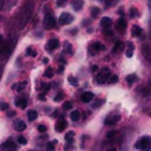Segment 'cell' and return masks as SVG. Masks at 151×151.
Masks as SVG:
<instances>
[{
	"label": "cell",
	"instance_id": "cell-28",
	"mask_svg": "<svg viewBox=\"0 0 151 151\" xmlns=\"http://www.w3.org/2000/svg\"><path fill=\"white\" fill-rule=\"evenodd\" d=\"M18 142H19V144H22V145H25L27 143V140H26V138L24 136H19L18 137Z\"/></svg>",
	"mask_w": 151,
	"mask_h": 151
},
{
	"label": "cell",
	"instance_id": "cell-31",
	"mask_svg": "<svg viewBox=\"0 0 151 151\" xmlns=\"http://www.w3.org/2000/svg\"><path fill=\"white\" fill-rule=\"evenodd\" d=\"M46 130H47V127H46L45 125H38V131H39V132L44 133V132H46Z\"/></svg>",
	"mask_w": 151,
	"mask_h": 151
},
{
	"label": "cell",
	"instance_id": "cell-23",
	"mask_svg": "<svg viewBox=\"0 0 151 151\" xmlns=\"http://www.w3.org/2000/svg\"><path fill=\"white\" fill-rule=\"evenodd\" d=\"M101 46H103V45H101L100 42H98V41H97V42H94V44H92V48L94 50V52H96V51L101 50Z\"/></svg>",
	"mask_w": 151,
	"mask_h": 151
},
{
	"label": "cell",
	"instance_id": "cell-34",
	"mask_svg": "<svg viewBox=\"0 0 151 151\" xmlns=\"http://www.w3.org/2000/svg\"><path fill=\"white\" fill-rule=\"evenodd\" d=\"M104 33H105L106 35H109V37H112V35H113V31H111L110 28H106V29H104Z\"/></svg>",
	"mask_w": 151,
	"mask_h": 151
},
{
	"label": "cell",
	"instance_id": "cell-36",
	"mask_svg": "<svg viewBox=\"0 0 151 151\" xmlns=\"http://www.w3.org/2000/svg\"><path fill=\"white\" fill-rule=\"evenodd\" d=\"M132 54H133V50L129 48V50L126 51V57H127V58H131V57H132Z\"/></svg>",
	"mask_w": 151,
	"mask_h": 151
},
{
	"label": "cell",
	"instance_id": "cell-10",
	"mask_svg": "<svg viewBox=\"0 0 151 151\" xmlns=\"http://www.w3.org/2000/svg\"><path fill=\"white\" fill-rule=\"evenodd\" d=\"M13 126H14V129H15L17 131H24V130L26 129V124H25L21 119H17V120H14Z\"/></svg>",
	"mask_w": 151,
	"mask_h": 151
},
{
	"label": "cell",
	"instance_id": "cell-21",
	"mask_svg": "<svg viewBox=\"0 0 151 151\" xmlns=\"http://www.w3.org/2000/svg\"><path fill=\"white\" fill-rule=\"evenodd\" d=\"M126 80H127L129 84H132V83H134L137 80V76L136 74H130V76L126 77Z\"/></svg>",
	"mask_w": 151,
	"mask_h": 151
},
{
	"label": "cell",
	"instance_id": "cell-3",
	"mask_svg": "<svg viewBox=\"0 0 151 151\" xmlns=\"http://www.w3.org/2000/svg\"><path fill=\"white\" fill-rule=\"evenodd\" d=\"M42 24H44V27H45V28L51 29V28H54V26H55V24H57V20H55V18H54L53 15L48 14V15L45 17Z\"/></svg>",
	"mask_w": 151,
	"mask_h": 151
},
{
	"label": "cell",
	"instance_id": "cell-14",
	"mask_svg": "<svg viewBox=\"0 0 151 151\" xmlns=\"http://www.w3.org/2000/svg\"><path fill=\"white\" fill-rule=\"evenodd\" d=\"M131 33H132L133 37H139V35L142 34V28H140L139 26L134 25V26H132V31H131Z\"/></svg>",
	"mask_w": 151,
	"mask_h": 151
},
{
	"label": "cell",
	"instance_id": "cell-46",
	"mask_svg": "<svg viewBox=\"0 0 151 151\" xmlns=\"http://www.w3.org/2000/svg\"><path fill=\"white\" fill-rule=\"evenodd\" d=\"M42 61H44L45 64H47V63H48V59H47V58H44V60H42Z\"/></svg>",
	"mask_w": 151,
	"mask_h": 151
},
{
	"label": "cell",
	"instance_id": "cell-22",
	"mask_svg": "<svg viewBox=\"0 0 151 151\" xmlns=\"http://www.w3.org/2000/svg\"><path fill=\"white\" fill-rule=\"evenodd\" d=\"M99 13H100V9H99L98 7H92V8H91V14H92L93 17H97Z\"/></svg>",
	"mask_w": 151,
	"mask_h": 151
},
{
	"label": "cell",
	"instance_id": "cell-12",
	"mask_svg": "<svg viewBox=\"0 0 151 151\" xmlns=\"http://www.w3.org/2000/svg\"><path fill=\"white\" fill-rule=\"evenodd\" d=\"M120 120V116H113V117H109L105 119V124L106 125H113L116 123H118Z\"/></svg>",
	"mask_w": 151,
	"mask_h": 151
},
{
	"label": "cell",
	"instance_id": "cell-7",
	"mask_svg": "<svg viewBox=\"0 0 151 151\" xmlns=\"http://www.w3.org/2000/svg\"><path fill=\"white\" fill-rule=\"evenodd\" d=\"M66 125H67L66 120H65L64 118H60V119H59V122L55 124V131H57V132H63V131L65 130Z\"/></svg>",
	"mask_w": 151,
	"mask_h": 151
},
{
	"label": "cell",
	"instance_id": "cell-8",
	"mask_svg": "<svg viewBox=\"0 0 151 151\" xmlns=\"http://www.w3.org/2000/svg\"><path fill=\"white\" fill-rule=\"evenodd\" d=\"M112 19L111 18H109V17H104V18H101V20H100V25L104 27V29H106V28H110L111 26H112Z\"/></svg>",
	"mask_w": 151,
	"mask_h": 151
},
{
	"label": "cell",
	"instance_id": "cell-16",
	"mask_svg": "<svg viewBox=\"0 0 151 151\" xmlns=\"http://www.w3.org/2000/svg\"><path fill=\"white\" fill-rule=\"evenodd\" d=\"M70 117H71V119H72L73 122H77V120H79V119H80V112H79L78 110H74V111H72V112H71Z\"/></svg>",
	"mask_w": 151,
	"mask_h": 151
},
{
	"label": "cell",
	"instance_id": "cell-49",
	"mask_svg": "<svg viewBox=\"0 0 151 151\" xmlns=\"http://www.w3.org/2000/svg\"><path fill=\"white\" fill-rule=\"evenodd\" d=\"M150 90H151V80H150Z\"/></svg>",
	"mask_w": 151,
	"mask_h": 151
},
{
	"label": "cell",
	"instance_id": "cell-4",
	"mask_svg": "<svg viewBox=\"0 0 151 151\" xmlns=\"http://www.w3.org/2000/svg\"><path fill=\"white\" fill-rule=\"evenodd\" d=\"M73 21V17L70 14V13H61L60 17H59V24L60 25H68Z\"/></svg>",
	"mask_w": 151,
	"mask_h": 151
},
{
	"label": "cell",
	"instance_id": "cell-29",
	"mask_svg": "<svg viewBox=\"0 0 151 151\" xmlns=\"http://www.w3.org/2000/svg\"><path fill=\"white\" fill-rule=\"evenodd\" d=\"M109 81H110L111 84H114V83H117V81H118V77H117L116 74H113V76H111V77H110Z\"/></svg>",
	"mask_w": 151,
	"mask_h": 151
},
{
	"label": "cell",
	"instance_id": "cell-18",
	"mask_svg": "<svg viewBox=\"0 0 151 151\" xmlns=\"http://www.w3.org/2000/svg\"><path fill=\"white\" fill-rule=\"evenodd\" d=\"M122 47H123V42L122 41H117L116 45H114V47H113V50H112V52L113 53H117V52H119L122 50Z\"/></svg>",
	"mask_w": 151,
	"mask_h": 151
},
{
	"label": "cell",
	"instance_id": "cell-20",
	"mask_svg": "<svg viewBox=\"0 0 151 151\" xmlns=\"http://www.w3.org/2000/svg\"><path fill=\"white\" fill-rule=\"evenodd\" d=\"M81 6H83V0H77L76 2H73V7L76 11H79L81 8Z\"/></svg>",
	"mask_w": 151,
	"mask_h": 151
},
{
	"label": "cell",
	"instance_id": "cell-2",
	"mask_svg": "<svg viewBox=\"0 0 151 151\" xmlns=\"http://www.w3.org/2000/svg\"><path fill=\"white\" fill-rule=\"evenodd\" d=\"M111 76H112V74L110 73V70H109V68H104V70L100 71L99 74L97 76V81H98L99 84H104V83L107 81V79H109Z\"/></svg>",
	"mask_w": 151,
	"mask_h": 151
},
{
	"label": "cell",
	"instance_id": "cell-43",
	"mask_svg": "<svg viewBox=\"0 0 151 151\" xmlns=\"http://www.w3.org/2000/svg\"><path fill=\"white\" fill-rule=\"evenodd\" d=\"M59 61H60V63H63V64H65V63H66V60H65L64 58H59Z\"/></svg>",
	"mask_w": 151,
	"mask_h": 151
},
{
	"label": "cell",
	"instance_id": "cell-35",
	"mask_svg": "<svg viewBox=\"0 0 151 151\" xmlns=\"http://www.w3.org/2000/svg\"><path fill=\"white\" fill-rule=\"evenodd\" d=\"M63 97H64V96H63V93H59L58 96H55V97H54V101H60V100L63 99Z\"/></svg>",
	"mask_w": 151,
	"mask_h": 151
},
{
	"label": "cell",
	"instance_id": "cell-44",
	"mask_svg": "<svg viewBox=\"0 0 151 151\" xmlns=\"http://www.w3.org/2000/svg\"><path fill=\"white\" fill-rule=\"evenodd\" d=\"M39 99H40V100H45V96H44V94H40V96H39Z\"/></svg>",
	"mask_w": 151,
	"mask_h": 151
},
{
	"label": "cell",
	"instance_id": "cell-6",
	"mask_svg": "<svg viewBox=\"0 0 151 151\" xmlns=\"http://www.w3.org/2000/svg\"><path fill=\"white\" fill-rule=\"evenodd\" d=\"M126 21H125V19H123V18H120L118 21H117V25H116V27H117V29H118V32H120V33H124L125 32V28H126Z\"/></svg>",
	"mask_w": 151,
	"mask_h": 151
},
{
	"label": "cell",
	"instance_id": "cell-11",
	"mask_svg": "<svg viewBox=\"0 0 151 151\" xmlns=\"http://www.w3.org/2000/svg\"><path fill=\"white\" fill-rule=\"evenodd\" d=\"M93 93L92 92H90V91H86V92H84L83 94H81V97H80V99H81V101H84V103H88V101H91L92 99H93Z\"/></svg>",
	"mask_w": 151,
	"mask_h": 151
},
{
	"label": "cell",
	"instance_id": "cell-37",
	"mask_svg": "<svg viewBox=\"0 0 151 151\" xmlns=\"http://www.w3.org/2000/svg\"><path fill=\"white\" fill-rule=\"evenodd\" d=\"M114 134H116V131H109V132L106 133V137H107V138H111V137L114 136Z\"/></svg>",
	"mask_w": 151,
	"mask_h": 151
},
{
	"label": "cell",
	"instance_id": "cell-33",
	"mask_svg": "<svg viewBox=\"0 0 151 151\" xmlns=\"http://www.w3.org/2000/svg\"><path fill=\"white\" fill-rule=\"evenodd\" d=\"M46 149L48 151H54V146H53V143H47L46 144Z\"/></svg>",
	"mask_w": 151,
	"mask_h": 151
},
{
	"label": "cell",
	"instance_id": "cell-13",
	"mask_svg": "<svg viewBox=\"0 0 151 151\" xmlns=\"http://www.w3.org/2000/svg\"><path fill=\"white\" fill-rule=\"evenodd\" d=\"M15 106H18V107H20V109H26V106H27V100H26L25 98H18V99L15 100Z\"/></svg>",
	"mask_w": 151,
	"mask_h": 151
},
{
	"label": "cell",
	"instance_id": "cell-26",
	"mask_svg": "<svg viewBox=\"0 0 151 151\" xmlns=\"http://www.w3.org/2000/svg\"><path fill=\"white\" fill-rule=\"evenodd\" d=\"M38 88H39V90H44V91H48V90H50V84H45V83H42Z\"/></svg>",
	"mask_w": 151,
	"mask_h": 151
},
{
	"label": "cell",
	"instance_id": "cell-38",
	"mask_svg": "<svg viewBox=\"0 0 151 151\" xmlns=\"http://www.w3.org/2000/svg\"><path fill=\"white\" fill-rule=\"evenodd\" d=\"M7 109H8V104L2 103V104H1V110H2V111H6Z\"/></svg>",
	"mask_w": 151,
	"mask_h": 151
},
{
	"label": "cell",
	"instance_id": "cell-39",
	"mask_svg": "<svg viewBox=\"0 0 151 151\" xmlns=\"http://www.w3.org/2000/svg\"><path fill=\"white\" fill-rule=\"evenodd\" d=\"M105 2H106L107 5H114V4L117 2V0H105Z\"/></svg>",
	"mask_w": 151,
	"mask_h": 151
},
{
	"label": "cell",
	"instance_id": "cell-48",
	"mask_svg": "<svg viewBox=\"0 0 151 151\" xmlns=\"http://www.w3.org/2000/svg\"><path fill=\"white\" fill-rule=\"evenodd\" d=\"M107 151H116V149H114V147H111V149H109Z\"/></svg>",
	"mask_w": 151,
	"mask_h": 151
},
{
	"label": "cell",
	"instance_id": "cell-17",
	"mask_svg": "<svg viewBox=\"0 0 151 151\" xmlns=\"http://www.w3.org/2000/svg\"><path fill=\"white\" fill-rule=\"evenodd\" d=\"M73 136H74V132H73V131H68V132L66 133V136H65V140H66L67 143L72 144V143H73Z\"/></svg>",
	"mask_w": 151,
	"mask_h": 151
},
{
	"label": "cell",
	"instance_id": "cell-40",
	"mask_svg": "<svg viewBox=\"0 0 151 151\" xmlns=\"http://www.w3.org/2000/svg\"><path fill=\"white\" fill-rule=\"evenodd\" d=\"M137 15V11L136 8H131V17H136Z\"/></svg>",
	"mask_w": 151,
	"mask_h": 151
},
{
	"label": "cell",
	"instance_id": "cell-5",
	"mask_svg": "<svg viewBox=\"0 0 151 151\" xmlns=\"http://www.w3.org/2000/svg\"><path fill=\"white\" fill-rule=\"evenodd\" d=\"M15 150H17V145L11 140H7L1 145V151H15Z\"/></svg>",
	"mask_w": 151,
	"mask_h": 151
},
{
	"label": "cell",
	"instance_id": "cell-25",
	"mask_svg": "<svg viewBox=\"0 0 151 151\" xmlns=\"http://www.w3.org/2000/svg\"><path fill=\"white\" fill-rule=\"evenodd\" d=\"M63 109L64 110H71L72 109V103L71 101H65L63 104Z\"/></svg>",
	"mask_w": 151,
	"mask_h": 151
},
{
	"label": "cell",
	"instance_id": "cell-27",
	"mask_svg": "<svg viewBox=\"0 0 151 151\" xmlns=\"http://www.w3.org/2000/svg\"><path fill=\"white\" fill-rule=\"evenodd\" d=\"M26 53H27L28 55H32V57H35V55H37V53H35V52L32 50V47H31V46H29V47H27V50H26Z\"/></svg>",
	"mask_w": 151,
	"mask_h": 151
},
{
	"label": "cell",
	"instance_id": "cell-45",
	"mask_svg": "<svg viewBox=\"0 0 151 151\" xmlns=\"http://www.w3.org/2000/svg\"><path fill=\"white\" fill-rule=\"evenodd\" d=\"M8 116H12L13 117V116H15V112L14 111H11V112H8Z\"/></svg>",
	"mask_w": 151,
	"mask_h": 151
},
{
	"label": "cell",
	"instance_id": "cell-41",
	"mask_svg": "<svg viewBox=\"0 0 151 151\" xmlns=\"http://www.w3.org/2000/svg\"><path fill=\"white\" fill-rule=\"evenodd\" d=\"M91 71H92V72L98 71V66H97V65H92V66H91Z\"/></svg>",
	"mask_w": 151,
	"mask_h": 151
},
{
	"label": "cell",
	"instance_id": "cell-30",
	"mask_svg": "<svg viewBox=\"0 0 151 151\" xmlns=\"http://www.w3.org/2000/svg\"><path fill=\"white\" fill-rule=\"evenodd\" d=\"M68 81L72 84V85H77V83H78V79L77 78H74V77H68Z\"/></svg>",
	"mask_w": 151,
	"mask_h": 151
},
{
	"label": "cell",
	"instance_id": "cell-1",
	"mask_svg": "<svg viewBox=\"0 0 151 151\" xmlns=\"http://www.w3.org/2000/svg\"><path fill=\"white\" fill-rule=\"evenodd\" d=\"M136 147L138 150L143 151H151V138L150 137H143L136 143Z\"/></svg>",
	"mask_w": 151,
	"mask_h": 151
},
{
	"label": "cell",
	"instance_id": "cell-19",
	"mask_svg": "<svg viewBox=\"0 0 151 151\" xmlns=\"http://www.w3.org/2000/svg\"><path fill=\"white\" fill-rule=\"evenodd\" d=\"M53 76H54V72H53L52 67H47V70H46L45 73H44V77H46V78H52Z\"/></svg>",
	"mask_w": 151,
	"mask_h": 151
},
{
	"label": "cell",
	"instance_id": "cell-9",
	"mask_svg": "<svg viewBox=\"0 0 151 151\" xmlns=\"http://www.w3.org/2000/svg\"><path fill=\"white\" fill-rule=\"evenodd\" d=\"M57 47H59V40H58V39H55V38L50 39V40H48V42H47L46 48H48L50 51H52V50H54V48H57Z\"/></svg>",
	"mask_w": 151,
	"mask_h": 151
},
{
	"label": "cell",
	"instance_id": "cell-47",
	"mask_svg": "<svg viewBox=\"0 0 151 151\" xmlns=\"http://www.w3.org/2000/svg\"><path fill=\"white\" fill-rule=\"evenodd\" d=\"M63 70H64V66H60V68H59L58 72H63Z\"/></svg>",
	"mask_w": 151,
	"mask_h": 151
},
{
	"label": "cell",
	"instance_id": "cell-15",
	"mask_svg": "<svg viewBox=\"0 0 151 151\" xmlns=\"http://www.w3.org/2000/svg\"><path fill=\"white\" fill-rule=\"evenodd\" d=\"M37 117H38L37 111H34V110H29V111L27 112V118H28V120H29V122L35 120V118H37Z\"/></svg>",
	"mask_w": 151,
	"mask_h": 151
},
{
	"label": "cell",
	"instance_id": "cell-24",
	"mask_svg": "<svg viewBox=\"0 0 151 151\" xmlns=\"http://www.w3.org/2000/svg\"><path fill=\"white\" fill-rule=\"evenodd\" d=\"M103 103H104V100H103V99H97V100L93 103L92 107H93V109H96V107H99V106H100Z\"/></svg>",
	"mask_w": 151,
	"mask_h": 151
},
{
	"label": "cell",
	"instance_id": "cell-42",
	"mask_svg": "<svg viewBox=\"0 0 151 151\" xmlns=\"http://www.w3.org/2000/svg\"><path fill=\"white\" fill-rule=\"evenodd\" d=\"M65 1H66V0H58V2H57V5H58V6H61V5H63V4L65 2Z\"/></svg>",
	"mask_w": 151,
	"mask_h": 151
},
{
	"label": "cell",
	"instance_id": "cell-32",
	"mask_svg": "<svg viewBox=\"0 0 151 151\" xmlns=\"http://www.w3.org/2000/svg\"><path fill=\"white\" fill-rule=\"evenodd\" d=\"M25 86H26V81H24V83H21V84H19V85L17 86V91H22Z\"/></svg>",
	"mask_w": 151,
	"mask_h": 151
}]
</instances>
